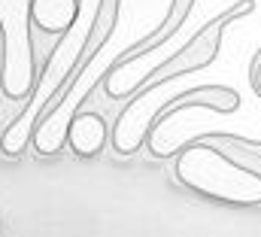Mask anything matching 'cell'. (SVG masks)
Segmentation results:
<instances>
[{
    "instance_id": "1",
    "label": "cell",
    "mask_w": 261,
    "mask_h": 237,
    "mask_svg": "<svg viewBox=\"0 0 261 237\" xmlns=\"http://www.w3.org/2000/svg\"><path fill=\"white\" fill-rule=\"evenodd\" d=\"M173 177L203 201L240 210L261 207V174L234 161L210 140L195 137L173 155Z\"/></svg>"
},
{
    "instance_id": "3",
    "label": "cell",
    "mask_w": 261,
    "mask_h": 237,
    "mask_svg": "<svg viewBox=\"0 0 261 237\" xmlns=\"http://www.w3.org/2000/svg\"><path fill=\"white\" fill-rule=\"evenodd\" d=\"M197 0H170V9H167V15H164V21L152 31V34H146L140 43H134L128 52H122L119 58L113 61V67H122V64H134V61H143L149 58V55H155L158 49H164L179 31H182V25L189 21V15H192V9H195Z\"/></svg>"
},
{
    "instance_id": "5",
    "label": "cell",
    "mask_w": 261,
    "mask_h": 237,
    "mask_svg": "<svg viewBox=\"0 0 261 237\" xmlns=\"http://www.w3.org/2000/svg\"><path fill=\"white\" fill-rule=\"evenodd\" d=\"M249 88L255 91V98L261 101V46H258V52L252 55V61H249Z\"/></svg>"
},
{
    "instance_id": "2",
    "label": "cell",
    "mask_w": 261,
    "mask_h": 237,
    "mask_svg": "<svg viewBox=\"0 0 261 237\" xmlns=\"http://www.w3.org/2000/svg\"><path fill=\"white\" fill-rule=\"evenodd\" d=\"M110 137H113V125H110L107 113L97 110V107H82V110L73 116L70 128H67V146H70L79 158H94V155H100V152L107 149Z\"/></svg>"
},
{
    "instance_id": "6",
    "label": "cell",
    "mask_w": 261,
    "mask_h": 237,
    "mask_svg": "<svg viewBox=\"0 0 261 237\" xmlns=\"http://www.w3.org/2000/svg\"><path fill=\"white\" fill-rule=\"evenodd\" d=\"M0 49H3V31H0ZM3 94V91H0ZM0 122H3V113H0Z\"/></svg>"
},
{
    "instance_id": "4",
    "label": "cell",
    "mask_w": 261,
    "mask_h": 237,
    "mask_svg": "<svg viewBox=\"0 0 261 237\" xmlns=\"http://www.w3.org/2000/svg\"><path fill=\"white\" fill-rule=\"evenodd\" d=\"M79 12H82V0H31L28 6L31 28L55 37H64L67 31L76 28Z\"/></svg>"
}]
</instances>
